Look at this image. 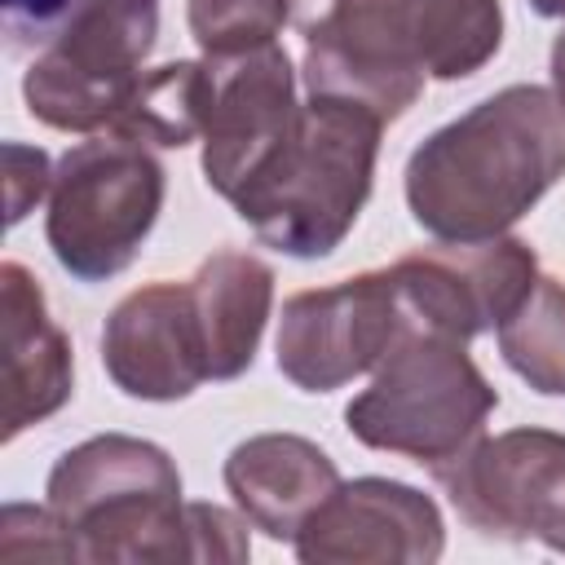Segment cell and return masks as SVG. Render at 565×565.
I'll return each mask as SVG.
<instances>
[{"instance_id":"obj_15","label":"cell","mask_w":565,"mask_h":565,"mask_svg":"<svg viewBox=\"0 0 565 565\" xmlns=\"http://www.w3.org/2000/svg\"><path fill=\"white\" fill-rule=\"evenodd\" d=\"M221 477L234 508L278 543H291L340 486L335 459L296 433H256L238 441Z\"/></svg>"},{"instance_id":"obj_14","label":"cell","mask_w":565,"mask_h":565,"mask_svg":"<svg viewBox=\"0 0 565 565\" xmlns=\"http://www.w3.org/2000/svg\"><path fill=\"white\" fill-rule=\"evenodd\" d=\"M0 305H4V441L22 428L57 415L71 402L75 366L71 340L49 318L44 287L18 260L0 265Z\"/></svg>"},{"instance_id":"obj_17","label":"cell","mask_w":565,"mask_h":565,"mask_svg":"<svg viewBox=\"0 0 565 565\" xmlns=\"http://www.w3.org/2000/svg\"><path fill=\"white\" fill-rule=\"evenodd\" d=\"M207 102H212L207 62L177 57V62L150 66L137 79V88L128 93L124 110L115 115V124L106 132L141 141L150 150H181L190 141H203Z\"/></svg>"},{"instance_id":"obj_11","label":"cell","mask_w":565,"mask_h":565,"mask_svg":"<svg viewBox=\"0 0 565 565\" xmlns=\"http://www.w3.org/2000/svg\"><path fill=\"white\" fill-rule=\"evenodd\" d=\"M305 565H433L446 552V521L433 494L393 481H340L291 539Z\"/></svg>"},{"instance_id":"obj_16","label":"cell","mask_w":565,"mask_h":565,"mask_svg":"<svg viewBox=\"0 0 565 565\" xmlns=\"http://www.w3.org/2000/svg\"><path fill=\"white\" fill-rule=\"evenodd\" d=\"M185 282L207 344V375L238 380L256 362L274 309V269L252 252L221 247Z\"/></svg>"},{"instance_id":"obj_19","label":"cell","mask_w":565,"mask_h":565,"mask_svg":"<svg viewBox=\"0 0 565 565\" xmlns=\"http://www.w3.org/2000/svg\"><path fill=\"white\" fill-rule=\"evenodd\" d=\"M185 18L203 57H238L282 35L291 0H185Z\"/></svg>"},{"instance_id":"obj_22","label":"cell","mask_w":565,"mask_h":565,"mask_svg":"<svg viewBox=\"0 0 565 565\" xmlns=\"http://www.w3.org/2000/svg\"><path fill=\"white\" fill-rule=\"evenodd\" d=\"M4 163H9V225H18L53 185V163L40 146H22V141H9L4 146Z\"/></svg>"},{"instance_id":"obj_23","label":"cell","mask_w":565,"mask_h":565,"mask_svg":"<svg viewBox=\"0 0 565 565\" xmlns=\"http://www.w3.org/2000/svg\"><path fill=\"white\" fill-rule=\"evenodd\" d=\"M552 93H556V102H561V110H565V26H561V35L552 40Z\"/></svg>"},{"instance_id":"obj_4","label":"cell","mask_w":565,"mask_h":565,"mask_svg":"<svg viewBox=\"0 0 565 565\" xmlns=\"http://www.w3.org/2000/svg\"><path fill=\"white\" fill-rule=\"evenodd\" d=\"M384 119L349 97L309 93L291 132L230 199L252 234L296 260L331 256L358 225L380 154Z\"/></svg>"},{"instance_id":"obj_21","label":"cell","mask_w":565,"mask_h":565,"mask_svg":"<svg viewBox=\"0 0 565 565\" xmlns=\"http://www.w3.org/2000/svg\"><path fill=\"white\" fill-rule=\"evenodd\" d=\"M79 4L84 0H0L4 35H9L13 49H40L66 26V18Z\"/></svg>"},{"instance_id":"obj_8","label":"cell","mask_w":565,"mask_h":565,"mask_svg":"<svg viewBox=\"0 0 565 565\" xmlns=\"http://www.w3.org/2000/svg\"><path fill=\"white\" fill-rule=\"evenodd\" d=\"M450 508L481 539L543 543L565 556V433L508 428L477 437L455 459L428 468Z\"/></svg>"},{"instance_id":"obj_9","label":"cell","mask_w":565,"mask_h":565,"mask_svg":"<svg viewBox=\"0 0 565 565\" xmlns=\"http://www.w3.org/2000/svg\"><path fill=\"white\" fill-rule=\"evenodd\" d=\"M406 313L388 269H366L331 287L282 300L274 358L300 393H331L375 371L393 349Z\"/></svg>"},{"instance_id":"obj_24","label":"cell","mask_w":565,"mask_h":565,"mask_svg":"<svg viewBox=\"0 0 565 565\" xmlns=\"http://www.w3.org/2000/svg\"><path fill=\"white\" fill-rule=\"evenodd\" d=\"M530 9H534L539 18H561V22H565V0H530Z\"/></svg>"},{"instance_id":"obj_18","label":"cell","mask_w":565,"mask_h":565,"mask_svg":"<svg viewBox=\"0 0 565 565\" xmlns=\"http://www.w3.org/2000/svg\"><path fill=\"white\" fill-rule=\"evenodd\" d=\"M503 362L543 397H565V282L539 274L525 300L494 327Z\"/></svg>"},{"instance_id":"obj_6","label":"cell","mask_w":565,"mask_h":565,"mask_svg":"<svg viewBox=\"0 0 565 565\" xmlns=\"http://www.w3.org/2000/svg\"><path fill=\"white\" fill-rule=\"evenodd\" d=\"M168 194V172L150 146L93 132L71 146L49 185L44 238L57 265L79 282L124 274L150 238Z\"/></svg>"},{"instance_id":"obj_2","label":"cell","mask_w":565,"mask_h":565,"mask_svg":"<svg viewBox=\"0 0 565 565\" xmlns=\"http://www.w3.org/2000/svg\"><path fill=\"white\" fill-rule=\"evenodd\" d=\"M565 177V110L543 84H508L428 132L402 172L406 207L441 243L508 234Z\"/></svg>"},{"instance_id":"obj_5","label":"cell","mask_w":565,"mask_h":565,"mask_svg":"<svg viewBox=\"0 0 565 565\" xmlns=\"http://www.w3.org/2000/svg\"><path fill=\"white\" fill-rule=\"evenodd\" d=\"M494 406L499 393L472 362L468 340L406 318L375 380L344 406V424L371 450L437 468L486 433Z\"/></svg>"},{"instance_id":"obj_20","label":"cell","mask_w":565,"mask_h":565,"mask_svg":"<svg viewBox=\"0 0 565 565\" xmlns=\"http://www.w3.org/2000/svg\"><path fill=\"white\" fill-rule=\"evenodd\" d=\"M0 556H9V561H26V556L79 561V543L49 503L44 508L4 503V512H0Z\"/></svg>"},{"instance_id":"obj_13","label":"cell","mask_w":565,"mask_h":565,"mask_svg":"<svg viewBox=\"0 0 565 565\" xmlns=\"http://www.w3.org/2000/svg\"><path fill=\"white\" fill-rule=\"evenodd\" d=\"M102 366L137 402H181L207 384V344L190 282L128 291L102 327Z\"/></svg>"},{"instance_id":"obj_7","label":"cell","mask_w":565,"mask_h":565,"mask_svg":"<svg viewBox=\"0 0 565 565\" xmlns=\"http://www.w3.org/2000/svg\"><path fill=\"white\" fill-rule=\"evenodd\" d=\"M159 40V0H84L66 26L35 49L22 97L57 132H106L146 75Z\"/></svg>"},{"instance_id":"obj_1","label":"cell","mask_w":565,"mask_h":565,"mask_svg":"<svg viewBox=\"0 0 565 565\" xmlns=\"http://www.w3.org/2000/svg\"><path fill=\"white\" fill-rule=\"evenodd\" d=\"M305 93L406 115L424 84L477 75L503 44L499 0H291Z\"/></svg>"},{"instance_id":"obj_12","label":"cell","mask_w":565,"mask_h":565,"mask_svg":"<svg viewBox=\"0 0 565 565\" xmlns=\"http://www.w3.org/2000/svg\"><path fill=\"white\" fill-rule=\"evenodd\" d=\"M203 62L212 71V102L203 124V181L230 203L296 124V71L278 40L238 57Z\"/></svg>"},{"instance_id":"obj_3","label":"cell","mask_w":565,"mask_h":565,"mask_svg":"<svg viewBox=\"0 0 565 565\" xmlns=\"http://www.w3.org/2000/svg\"><path fill=\"white\" fill-rule=\"evenodd\" d=\"M44 503L66 521L79 561H247L243 512L185 503L172 455L146 437L102 433L57 455Z\"/></svg>"},{"instance_id":"obj_10","label":"cell","mask_w":565,"mask_h":565,"mask_svg":"<svg viewBox=\"0 0 565 565\" xmlns=\"http://www.w3.org/2000/svg\"><path fill=\"white\" fill-rule=\"evenodd\" d=\"M402 313L419 327L472 340L494 331L534 287L539 256L525 238L499 234L481 243H441L406 252L388 265Z\"/></svg>"}]
</instances>
